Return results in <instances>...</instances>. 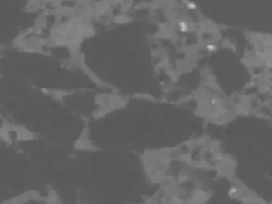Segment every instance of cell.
I'll list each match as a JSON object with an SVG mask.
<instances>
[{
	"label": "cell",
	"instance_id": "obj_1",
	"mask_svg": "<svg viewBox=\"0 0 272 204\" xmlns=\"http://www.w3.org/2000/svg\"><path fill=\"white\" fill-rule=\"evenodd\" d=\"M179 25V29L182 32H186L188 30V25H187V23H185L184 21H180L178 23Z\"/></svg>",
	"mask_w": 272,
	"mask_h": 204
},
{
	"label": "cell",
	"instance_id": "obj_2",
	"mask_svg": "<svg viewBox=\"0 0 272 204\" xmlns=\"http://www.w3.org/2000/svg\"><path fill=\"white\" fill-rule=\"evenodd\" d=\"M187 7H188L189 9H190V10H195V9L197 8V6L196 4L193 3V2H189V4H187Z\"/></svg>",
	"mask_w": 272,
	"mask_h": 204
},
{
	"label": "cell",
	"instance_id": "obj_3",
	"mask_svg": "<svg viewBox=\"0 0 272 204\" xmlns=\"http://www.w3.org/2000/svg\"><path fill=\"white\" fill-rule=\"evenodd\" d=\"M207 50L209 51H214L215 49H216V47H215V46L213 44H208V46H207Z\"/></svg>",
	"mask_w": 272,
	"mask_h": 204
}]
</instances>
